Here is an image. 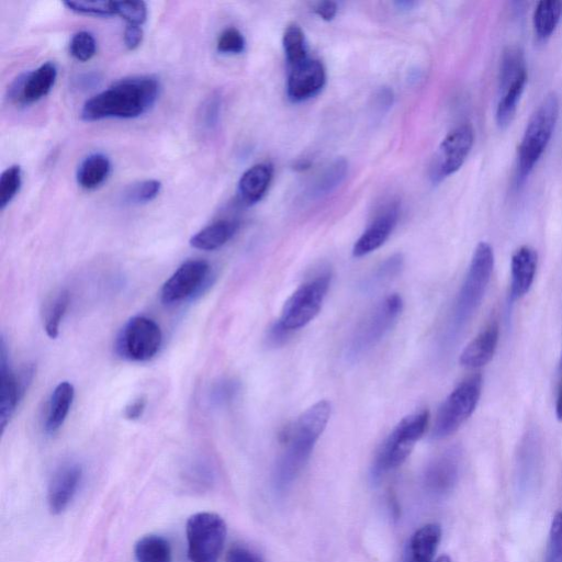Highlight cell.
Listing matches in <instances>:
<instances>
[{"label": "cell", "instance_id": "cell-5", "mask_svg": "<svg viewBox=\"0 0 562 562\" xmlns=\"http://www.w3.org/2000/svg\"><path fill=\"white\" fill-rule=\"evenodd\" d=\"M430 423V412L420 411L404 418L382 445L373 466V478L379 480L397 469L411 455L427 430Z\"/></svg>", "mask_w": 562, "mask_h": 562}, {"label": "cell", "instance_id": "cell-14", "mask_svg": "<svg viewBox=\"0 0 562 562\" xmlns=\"http://www.w3.org/2000/svg\"><path fill=\"white\" fill-rule=\"evenodd\" d=\"M58 78V67L52 62L44 63L37 70L21 75L10 88V98L19 105L38 103L47 97Z\"/></svg>", "mask_w": 562, "mask_h": 562}, {"label": "cell", "instance_id": "cell-12", "mask_svg": "<svg viewBox=\"0 0 562 562\" xmlns=\"http://www.w3.org/2000/svg\"><path fill=\"white\" fill-rule=\"evenodd\" d=\"M35 375V367L26 366L16 375L9 366L8 353L4 339L0 343V425L3 432L17 410L19 401Z\"/></svg>", "mask_w": 562, "mask_h": 562}, {"label": "cell", "instance_id": "cell-11", "mask_svg": "<svg viewBox=\"0 0 562 562\" xmlns=\"http://www.w3.org/2000/svg\"><path fill=\"white\" fill-rule=\"evenodd\" d=\"M475 143V130L469 123L449 132L438 148L431 168L434 183L457 173L465 164Z\"/></svg>", "mask_w": 562, "mask_h": 562}, {"label": "cell", "instance_id": "cell-20", "mask_svg": "<svg viewBox=\"0 0 562 562\" xmlns=\"http://www.w3.org/2000/svg\"><path fill=\"white\" fill-rule=\"evenodd\" d=\"M459 474V457L456 452H447L436 458L425 472V486L437 496L451 491Z\"/></svg>", "mask_w": 562, "mask_h": 562}, {"label": "cell", "instance_id": "cell-31", "mask_svg": "<svg viewBox=\"0 0 562 562\" xmlns=\"http://www.w3.org/2000/svg\"><path fill=\"white\" fill-rule=\"evenodd\" d=\"M283 44L289 67H294L309 59L305 33L299 26L290 25L287 27Z\"/></svg>", "mask_w": 562, "mask_h": 562}, {"label": "cell", "instance_id": "cell-6", "mask_svg": "<svg viewBox=\"0 0 562 562\" xmlns=\"http://www.w3.org/2000/svg\"><path fill=\"white\" fill-rule=\"evenodd\" d=\"M403 309L399 295H391L380 301L375 309L358 325L346 347L348 361L355 363L362 359L397 323Z\"/></svg>", "mask_w": 562, "mask_h": 562}, {"label": "cell", "instance_id": "cell-13", "mask_svg": "<svg viewBox=\"0 0 562 562\" xmlns=\"http://www.w3.org/2000/svg\"><path fill=\"white\" fill-rule=\"evenodd\" d=\"M210 274V266L205 261H187L166 281L161 298L166 305L189 299L201 290Z\"/></svg>", "mask_w": 562, "mask_h": 562}, {"label": "cell", "instance_id": "cell-36", "mask_svg": "<svg viewBox=\"0 0 562 562\" xmlns=\"http://www.w3.org/2000/svg\"><path fill=\"white\" fill-rule=\"evenodd\" d=\"M70 52L77 61H91L97 53L95 37L88 31L75 33L70 43Z\"/></svg>", "mask_w": 562, "mask_h": 562}, {"label": "cell", "instance_id": "cell-21", "mask_svg": "<svg viewBox=\"0 0 562 562\" xmlns=\"http://www.w3.org/2000/svg\"><path fill=\"white\" fill-rule=\"evenodd\" d=\"M274 167L269 163L254 165L247 170L239 182V195L245 205H255L267 193L273 181Z\"/></svg>", "mask_w": 562, "mask_h": 562}, {"label": "cell", "instance_id": "cell-7", "mask_svg": "<svg viewBox=\"0 0 562 562\" xmlns=\"http://www.w3.org/2000/svg\"><path fill=\"white\" fill-rule=\"evenodd\" d=\"M482 392V377H470L462 382L438 410L433 437L442 440L456 433L475 412Z\"/></svg>", "mask_w": 562, "mask_h": 562}, {"label": "cell", "instance_id": "cell-9", "mask_svg": "<svg viewBox=\"0 0 562 562\" xmlns=\"http://www.w3.org/2000/svg\"><path fill=\"white\" fill-rule=\"evenodd\" d=\"M331 279L330 273H324L300 286L285 303L278 322L289 332L305 328L318 317Z\"/></svg>", "mask_w": 562, "mask_h": 562}, {"label": "cell", "instance_id": "cell-49", "mask_svg": "<svg viewBox=\"0 0 562 562\" xmlns=\"http://www.w3.org/2000/svg\"><path fill=\"white\" fill-rule=\"evenodd\" d=\"M395 5H396L397 8L400 9V10H406V11H408V10L413 9V7H414L415 5H417V3L408 2V0H404V2H397Z\"/></svg>", "mask_w": 562, "mask_h": 562}, {"label": "cell", "instance_id": "cell-52", "mask_svg": "<svg viewBox=\"0 0 562 562\" xmlns=\"http://www.w3.org/2000/svg\"><path fill=\"white\" fill-rule=\"evenodd\" d=\"M560 366H561V369H562V351H561V358H560Z\"/></svg>", "mask_w": 562, "mask_h": 562}, {"label": "cell", "instance_id": "cell-3", "mask_svg": "<svg viewBox=\"0 0 562 562\" xmlns=\"http://www.w3.org/2000/svg\"><path fill=\"white\" fill-rule=\"evenodd\" d=\"M560 104L555 93L547 95L527 122L523 138L517 149L515 166V187L520 189L535 166L542 159L547 146L554 136L559 119Z\"/></svg>", "mask_w": 562, "mask_h": 562}, {"label": "cell", "instance_id": "cell-44", "mask_svg": "<svg viewBox=\"0 0 562 562\" xmlns=\"http://www.w3.org/2000/svg\"><path fill=\"white\" fill-rule=\"evenodd\" d=\"M144 32L142 27L128 25L123 35V41L128 50H137L143 41Z\"/></svg>", "mask_w": 562, "mask_h": 562}, {"label": "cell", "instance_id": "cell-35", "mask_svg": "<svg viewBox=\"0 0 562 562\" xmlns=\"http://www.w3.org/2000/svg\"><path fill=\"white\" fill-rule=\"evenodd\" d=\"M71 296L69 291H62L58 298L55 299L51 307L47 322L46 332L50 339L55 340L59 336L60 325L65 316L67 309H69Z\"/></svg>", "mask_w": 562, "mask_h": 562}, {"label": "cell", "instance_id": "cell-26", "mask_svg": "<svg viewBox=\"0 0 562 562\" xmlns=\"http://www.w3.org/2000/svg\"><path fill=\"white\" fill-rule=\"evenodd\" d=\"M527 80L528 74H525L499 92L496 121L500 129H507L511 125L525 91Z\"/></svg>", "mask_w": 562, "mask_h": 562}, {"label": "cell", "instance_id": "cell-19", "mask_svg": "<svg viewBox=\"0 0 562 562\" xmlns=\"http://www.w3.org/2000/svg\"><path fill=\"white\" fill-rule=\"evenodd\" d=\"M499 340L498 324L493 323L466 346L460 355V364L470 369L486 366L496 354Z\"/></svg>", "mask_w": 562, "mask_h": 562}, {"label": "cell", "instance_id": "cell-45", "mask_svg": "<svg viewBox=\"0 0 562 562\" xmlns=\"http://www.w3.org/2000/svg\"><path fill=\"white\" fill-rule=\"evenodd\" d=\"M393 100H395V95H393L392 89L389 87L381 88L375 96V108L379 114L387 112L392 107Z\"/></svg>", "mask_w": 562, "mask_h": 562}, {"label": "cell", "instance_id": "cell-39", "mask_svg": "<svg viewBox=\"0 0 562 562\" xmlns=\"http://www.w3.org/2000/svg\"><path fill=\"white\" fill-rule=\"evenodd\" d=\"M246 41L241 31L236 28L224 30L217 43V50L223 54H241L245 51Z\"/></svg>", "mask_w": 562, "mask_h": 562}, {"label": "cell", "instance_id": "cell-24", "mask_svg": "<svg viewBox=\"0 0 562 562\" xmlns=\"http://www.w3.org/2000/svg\"><path fill=\"white\" fill-rule=\"evenodd\" d=\"M75 397V389L70 382L64 381L56 387L49 401L46 431L58 432L69 415Z\"/></svg>", "mask_w": 562, "mask_h": 562}, {"label": "cell", "instance_id": "cell-10", "mask_svg": "<svg viewBox=\"0 0 562 562\" xmlns=\"http://www.w3.org/2000/svg\"><path fill=\"white\" fill-rule=\"evenodd\" d=\"M163 335L159 324L146 317H134L117 340L120 356L133 362H148L160 351Z\"/></svg>", "mask_w": 562, "mask_h": 562}, {"label": "cell", "instance_id": "cell-38", "mask_svg": "<svg viewBox=\"0 0 562 562\" xmlns=\"http://www.w3.org/2000/svg\"><path fill=\"white\" fill-rule=\"evenodd\" d=\"M73 13L87 16L111 17L116 15L115 2H66Z\"/></svg>", "mask_w": 562, "mask_h": 562}, {"label": "cell", "instance_id": "cell-46", "mask_svg": "<svg viewBox=\"0 0 562 562\" xmlns=\"http://www.w3.org/2000/svg\"><path fill=\"white\" fill-rule=\"evenodd\" d=\"M337 11H339V7H337L336 3L329 2V0L328 2H321L314 7V13L324 21H332L336 17Z\"/></svg>", "mask_w": 562, "mask_h": 562}, {"label": "cell", "instance_id": "cell-29", "mask_svg": "<svg viewBox=\"0 0 562 562\" xmlns=\"http://www.w3.org/2000/svg\"><path fill=\"white\" fill-rule=\"evenodd\" d=\"M138 562H172V547L162 536L146 535L134 548Z\"/></svg>", "mask_w": 562, "mask_h": 562}, {"label": "cell", "instance_id": "cell-27", "mask_svg": "<svg viewBox=\"0 0 562 562\" xmlns=\"http://www.w3.org/2000/svg\"><path fill=\"white\" fill-rule=\"evenodd\" d=\"M562 17L560 0H542L535 8L533 27L538 41H546L554 35Z\"/></svg>", "mask_w": 562, "mask_h": 562}, {"label": "cell", "instance_id": "cell-16", "mask_svg": "<svg viewBox=\"0 0 562 562\" xmlns=\"http://www.w3.org/2000/svg\"><path fill=\"white\" fill-rule=\"evenodd\" d=\"M83 478L81 465L69 463L55 471L49 486L48 503L53 514H61L73 501Z\"/></svg>", "mask_w": 562, "mask_h": 562}, {"label": "cell", "instance_id": "cell-33", "mask_svg": "<svg viewBox=\"0 0 562 562\" xmlns=\"http://www.w3.org/2000/svg\"><path fill=\"white\" fill-rule=\"evenodd\" d=\"M162 184L156 179H149L130 186L123 194L126 205L138 206L148 204L160 195Z\"/></svg>", "mask_w": 562, "mask_h": 562}, {"label": "cell", "instance_id": "cell-32", "mask_svg": "<svg viewBox=\"0 0 562 562\" xmlns=\"http://www.w3.org/2000/svg\"><path fill=\"white\" fill-rule=\"evenodd\" d=\"M403 256L401 254L392 255L384 263H381L372 275L364 281L363 289L367 292L375 291L381 286L389 283L396 278L403 268Z\"/></svg>", "mask_w": 562, "mask_h": 562}, {"label": "cell", "instance_id": "cell-47", "mask_svg": "<svg viewBox=\"0 0 562 562\" xmlns=\"http://www.w3.org/2000/svg\"><path fill=\"white\" fill-rule=\"evenodd\" d=\"M146 408V400L144 398L137 399L129 404L126 408V418L130 421L139 420Z\"/></svg>", "mask_w": 562, "mask_h": 562}, {"label": "cell", "instance_id": "cell-18", "mask_svg": "<svg viewBox=\"0 0 562 562\" xmlns=\"http://www.w3.org/2000/svg\"><path fill=\"white\" fill-rule=\"evenodd\" d=\"M538 264L537 252L530 246H522L511 261V299L519 300L531 290Z\"/></svg>", "mask_w": 562, "mask_h": 562}, {"label": "cell", "instance_id": "cell-23", "mask_svg": "<svg viewBox=\"0 0 562 562\" xmlns=\"http://www.w3.org/2000/svg\"><path fill=\"white\" fill-rule=\"evenodd\" d=\"M240 223L220 220L202 229L190 239V245L200 251H215L226 245L239 231Z\"/></svg>", "mask_w": 562, "mask_h": 562}, {"label": "cell", "instance_id": "cell-34", "mask_svg": "<svg viewBox=\"0 0 562 562\" xmlns=\"http://www.w3.org/2000/svg\"><path fill=\"white\" fill-rule=\"evenodd\" d=\"M21 185V167L19 165L8 167L0 177V209L4 210L15 199Z\"/></svg>", "mask_w": 562, "mask_h": 562}, {"label": "cell", "instance_id": "cell-50", "mask_svg": "<svg viewBox=\"0 0 562 562\" xmlns=\"http://www.w3.org/2000/svg\"><path fill=\"white\" fill-rule=\"evenodd\" d=\"M310 166H311V163L308 162V161H305V162H299V163L296 165L295 168H296V170H298V171H303V170H308V168H309Z\"/></svg>", "mask_w": 562, "mask_h": 562}, {"label": "cell", "instance_id": "cell-37", "mask_svg": "<svg viewBox=\"0 0 562 562\" xmlns=\"http://www.w3.org/2000/svg\"><path fill=\"white\" fill-rule=\"evenodd\" d=\"M116 15L128 22L130 26L141 27L148 19V7L143 2H115Z\"/></svg>", "mask_w": 562, "mask_h": 562}, {"label": "cell", "instance_id": "cell-48", "mask_svg": "<svg viewBox=\"0 0 562 562\" xmlns=\"http://www.w3.org/2000/svg\"><path fill=\"white\" fill-rule=\"evenodd\" d=\"M556 415L557 419L562 422V379L559 381L557 388Z\"/></svg>", "mask_w": 562, "mask_h": 562}, {"label": "cell", "instance_id": "cell-28", "mask_svg": "<svg viewBox=\"0 0 562 562\" xmlns=\"http://www.w3.org/2000/svg\"><path fill=\"white\" fill-rule=\"evenodd\" d=\"M525 74H527V67L522 48L512 46L505 49L500 62L499 92Z\"/></svg>", "mask_w": 562, "mask_h": 562}, {"label": "cell", "instance_id": "cell-22", "mask_svg": "<svg viewBox=\"0 0 562 562\" xmlns=\"http://www.w3.org/2000/svg\"><path fill=\"white\" fill-rule=\"evenodd\" d=\"M442 530L436 524H427L415 532L407 547L403 562H433Z\"/></svg>", "mask_w": 562, "mask_h": 562}, {"label": "cell", "instance_id": "cell-15", "mask_svg": "<svg viewBox=\"0 0 562 562\" xmlns=\"http://www.w3.org/2000/svg\"><path fill=\"white\" fill-rule=\"evenodd\" d=\"M327 82V72L319 60L308 59L290 67L287 94L294 103L317 96Z\"/></svg>", "mask_w": 562, "mask_h": 562}, {"label": "cell", "instance_id": "cell-4", "mask_svg": "<svg viewBox=\"0 0 562 562\" xmlns=\"http://www.w3.org/2000/svg\"><path fill=\"white\" fill-rule=\"evenodd\" d=\"M494 263L496 258L492 246L487 242L479 243L455 303L451 328L448 330L452 337L463 331L481 306L492 278Z\"/></svg>", "mask_w": 562, "mask_h": 562}, {"label": "cell", "instance_id": "cell-17", "mask_svg": "<svg viewBox=\"0 0 562 562\" xmlns=\"http://www.w3.org/2000/svg\"><path fill=\"white\" fill-rule=\"evenodd\" d=\"M399 220V207L396 204L390 205L370 224L354 245L353 255L363 257L373 253L384 245L389 236L397 227Z\"/></svg>", "mask_w": 562, "mask_h": 562}, {"label": "cell", "instance_id": "cell-30", "mask_svg": "<svg viewBox=\"0 0 562 562\" xmlns=\"http://www.w3.org/2000/svg\"><path fill=\"white\" fill-rule=\"evenodd\" d=\"M348 174V162L344 159L335 160L319 177L311 190L312 198L330 195L345 181Z\"/></svg>", "mask_w": 562, "mask_h": 562}, {"label": "cell", "instance_id": "cell-41", "mask_svg": "<svg viewBox=\"0 0 562 562\" xmlns=\"http://www.w3.org/2000/svg\"><path fill=\"white\" fill-rule=\"evenodd\" d=\"M221 115V98L211 97L204 108H202L201 125L202 128L211 131L216 129Z\"/></svg>", "mask_w": 562, "mask_h": 562}, {"label": "cell", "instance_id": "cell-43", "mask_svg": "<svg viewBox=\"0 0 562 562\" xmlns=\"http://www.w3.org/2000/svg\"><path fill=\"white\" fill-rule=\"evenodd\" d=\"M226 562H264L262 557L249 547L236 545L230 549Z\"/></svg>", "mask_w": 562, "mask_h": 562}, {"label": "cell", "instance_id": "cell-2", "mask_svg": "<svg viewBox=\"0 0 562 562\" xmlns=\"http://www.w3.org/2000/svg\"><path fill=\"white\" fill-rule=\"evenodd\" d=\"M331 411L329 401H319L303 413L295 424L275 468L274 486L278 492L286 491L306 466L314 446L330 421Z\"/></svg>", "mask_w": 562, "mask_h": 562}, {"label": "cell", "instance_id": "cell-25", "mask_svg": "<svg viewBox=\"0 0 562 562\" xmlns=\"http://www.w3.org/2000/svg\"><path fill=\"white\" fill-rule=\"evenodd\" d=\"M110 173L111 162L108 157L95 153L86 157L78 167L77 184L85 190H95L107 181Z\"/></svg>", "mask_w": 562, "mask_h": 562}, {"label": "cell", "instance_id": "cell-51", "mask_svg": "<svg viewBox=\"0 0 562 562\" xmlns=\"http://www.w3.org/2000/svg\"><path fill=\"white\" fill-rule=\"evenodd\" d=\"M435 562H452V560L448 556H442L441 558H438Z\"/></svg>", "mask_w": 562, "mask_h": 562}, {"label": "cell", "instance_id": "cell-8", "mask_svg": "<svg viewBox=\"0 0 562 562\" xmlns=\"http://www.w3.org/2000/svg\"><path fill=\"white\" fill-rule=\"evenodd\" d=\"M191 562H218L227 538V525L215 513H197L186 527Z\"/></svg>", "mask_w": 562, "mask_h": 562}, {"label": "cell", "instance_id": "cell-42", "mask_svg": "<svg viewBox=\"0 0 562 562\" xmlns=\"http://www.w3.org/2000/svg\"><path fill=\"white\" fill-rule=\"evenodd\" d=\"M239 392V384L233 380H224L213 390L212 399L216 403L227 404L231 402Z\"/></svg>", "mask_w": 562, "mask_h": 562}, {"label": "cell", "instance_id": "cell-1", "mask_svg": "<svg viewBox=\"0 0 562 562\" xmlns=\"http://www.w3.org/2000/svg\"><path fill=\"white\" fill-rule=\"evenodd\" d=\"M160 91V82L153 76L125 78L88 99L83 106L81 117L88 122L136 119L155 106Z\"/></svg>", "mask_w": 562, "mask_h": 562}, {"label": "cell", "instance_id": "cell-40", "mask_svg": "<svg viewBox=\"0 0 562 562\" xmlns=\"http://www.w3.org/2000/svg\"><path fill=\"white\" fill-rule=\"evenodd\" d=\"M546 562H562V512L556 513L550 527Z\"/></svg>", "mask_w": 562, "mask_h": 562}]
</instances>
